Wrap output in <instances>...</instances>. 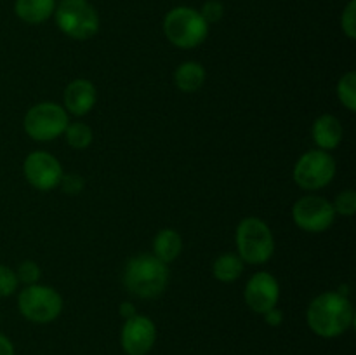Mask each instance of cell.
Instances as JSON below:
<instances>
[{
	"instance_id": "cell-9",
	"label": "cell",
	"mask_w": 356,
	"mask_h": 355,
	"mask_svg": "<svg viewBox=\"0 0 356 355\" xmlns=\"http://www.w3.org/2000/svg\"><path fill=\"white\" fill-rule=\"evenodd\" d=\"M292 218L294 223L305 232L320 233L325 232L336 218L334 205L327 198L316 197V195H306L301 197L292 207Z\"/></svg>"
},
{
	"instance_id": "cell-4",
	"label": "cell",
	"mask_w": 356,
	"mask_h": 355,
	"mask_svg": "<svg viewBox=\"0 0 356 355\" xmlns=\"http://www.w3.org/2000/svg\"><path fill=\"white\" fill-rule=\"evenodd\" d=\"M236 247L242 261L249 265H263L273 256V233L263 219L245 218L236 228Z\"/></svg>"
},
{
	"instance_id": "cell-8",
	"label": "cell",
	"mask_w": 356,
	"mask_h": 355,
	"mask_svg": "<svg viewBox=\"0 0 356 355\" xmlns=\"http://www.w3.org/2000/svg\"><path fill=\"white\" fill-rule=\"evenodd\" d=\"M336 176V160L325 150H312L298 160L294 180L305 190H318L327 187Z\"/></svg>"
},
{
	"instance_id": "cell-27",
	"label": "cell",
	"mask_w": 356,
	"mask_h": 355,
	"mask_svg": "<svg viewBox=\"0 0 356 355\" xmlns=\"http://www.w3.org/2000/svg\"><path fill=\"white\" fill-rule=\"evenodd\" d=\"M264 320H266V324H270V326L277 327L284 322V313H282V310H278L277 306H275V308L268 310V312L264 313Z\"/></svg>"
},
{
	"instance_id": "cell-29",
	"label": "cell",
	"mask_w": 356,
	"mask_h": 355,
	"mask_svg": "<svg viewBox=\"0 0 356 355\" xmlns=\"http://www.w3.org/2000/svg\"><path fill=\"white\" fill-rule=\"evenodd\" d=\"M120 315L125 317V319H131L132 315H136V308L131 303H122L120 305Z\"/></svg>"
},
{
	"instance_id": "cell-24",
	"label": "cell",
	"mask_w": 356,
	"mask_h": 355,
	"mask_svg": "<svg viewBox=\"0 0 356 355\" xmlns=\"http://www.w3.org/2000/svg\"><path fill=\"white\" fill-rule=\"evenodd\" d=\"M198 13L202 14V17H204L207 24L218 23L222 17V14H225V7H222L219 0H207L204 7H202V10H198Z\"/></svg>"
},
{
	"instance_id": "cell-11",
	"label": "cell",
	"mask_w": 356,
	"mask_h": 355,
	"mask_svg": "<svg viewBox=\"0 0 356 355\" xmlns=\"http://www.w3.org/2000/svg\"><path fill=\"white\" fill-rule=\"evenodd\" d=\"M156 340V327L152 319L145 315H132L125 319L122 327V348L127 355H146L153 348Z\"/></svg>"
},
{
	"instance_id": "cell-3",
	"label": "cell",
	"mask_w": 356,
	"mask_h": 355,
	"mask_svg": "<svg viewBox=\"0 0 356 355\" xmlns=\"http://www.w3.org/2000/svg\"><path fill=\"white\" fill-rule=\"evenodd\" d=\"M163 31L170 44L181 49H191L207 38L209 24L198 10L181 6L167 13L163 19Z\"/></svg>"
},
{
	"instance_id": "cell-7",
	"label": "cell",
	"mask_w": 356,
	"mask_h": 355,
	"mask_svg": "<svg viewBox=\"0 0 356 355\" xmlns=\"http://www.w3.org/2000/svg\"><path fill=\"white\" fill-rule=\"evenodd\" d=\"M68 127V113L56 103H38L24 117V131L31 139L51 141L59 138Z\"/></svg>"
},
{
	"instance_id": "cell-26",
	"label": "cell",
	"mask_w": 356,
	"mask_h": 355,
	"mask_svg": "<svg viewBox=\"0 0 356 355\" xmlns=\"http://www.w3.org/2000/svg\"><path fill=\"white\" fill-rule=\"evenodd\" d=\"M61 183H63V190L70 195L80 194L83 188V180L80 176H76V174H68V176H63Z\"/></svg>"
},
{
	"instance_id": "cell-19",
	"label": "cell",
	"mask_w": 356,
	"mask_h": 355,
	"mask_svg": "<svg viewBox=\"0 0 356 355\" xmlns=\"http://www.w3.org/2000/svg\"><path fill=\"white\" fill-rule=\"evenodd\" d=\"M66 139H68L70 146L76 150H83L92 143V131L87 124H82V122H75V124L66 127Z\"/></svg>"
},
{
	"instance_id": "cell-10",
	"label": "cell",
	"mask_w": 356,
	"mask_h": 355,
	"mask_svg": "<svg viewBox=\"0 0 356 355\" xmlns=\"http://www.w3.org/2000/svg\"><path fill=\"white\" fill-rule=\"evenodd\" d=\"M24 176L37 190L47 191L61 184L63 169L56 157L45 152H33L24 160Z\"/></svg>"
},
{
	"instance_id": "cell-18",
	"label": "cell",
	"mask_w": 356,
	"mask_h": 355,
	"mask_svg": "<svg viewBox=\"0 0 356 355\" xmlns=\"http://www.w3.org/2000/svg\"><path fill=\"white\" fill-rule=\"evenodd\" d=\"M243 261L236 254H222L212 265V274L221 282H233L242 275Z\"/></svg>"
},
{
	"instance_id": "cell-22",
	"label": "cell",
	"mask_w": 356,
	"mask_h": 355,
	"mask_svg": "<svg viewBox=\"0 0 356 355\" xmlns=\"http://www.w3.org/2000/svg\"><path fill=\"white\" fill-rule=\"evenodd\" d=\"M341 26H343V31L348 35V38L355 40L356 38V0H350L346 9L343 10V16H341Z\"/></svg>"
},
{
	"instance_id": "cell-15",
	"label": "cell",
	"mask_w": 356,
	"mask_h": 355,
	"mask_svg": "<svg viewBox=\"0 0 356 355\" xmlns=\"http://www.w3.org/2000/svg\"><path fill=\"white\" fill-rule=\"evenodd\" d=\"M16 16L28 24L47 21L56 10V0H16Z\"/></svg>"
},
{
	"instance_id": "cell-14",
	"label": "cell",
	"mask_w": 356,
	"mask_h": 355,
	"mask_svg": "<svg viewBox=\"0 0 356 355\" xmlns=\"http://www.w3.org/2000/svg\"><path fill=\"white\" fill-rule=\"evenodd\" d=\"M313 139L322 150H334L343 139V125L334 115H322L313 124Z\"/></svg>"
},
{
	"instance_id": "cell-25",
	"label": "cell",
	"mask_w": 356,
	"mask_h": 355,
	"mask_svg": "<svg viewBox=\"0 0 356 355\" xmlns=\"http://www.w3.org/2000/svg\"><path fill=\"white\" fill-rule=\"evenodd\" d=\"M16 275L17 281H23L24 284L31 285L40 278V268H38L37 263H33V261H23V263L19 265V268H17Z\"/></svg>"
},
{
	"instance_id": "cell-6",
	"label": "cell",
	"mask_w": 356,
	"mask_h": 355,
	"mask_svg": "<svg viewBox=\"0 0 356 355\" xmlns=\"http://www.w3.org/2000/svg\"><path fill=\"white\" fill-rule=\"evenodd\" d=\"M17 306L24 319L37 324L52 322L63 310V298L49 285L31 284L19 292Z\"/></svg>"
},
{
	"instance_id": "cell-1",
	"label": "cell",
	"mask_w": 356,
	"mask_h": 355,
	"mask_svg": "<svg viewBox=\"0 0 356 355\" xmlns=\"http://www.w3.org/2000/svg\"><path fill=\"white\" fill-rule=\"evenodd\" d=\"M353 324V306L343 292H323L308 306V326L322 338L341 336Z\"/></svg>"
},
{
	"instance_id": "cell-20",
	"label": "cell",
	"mask_w": 356,
	"mask_h": 355,
	"mask_svg": "<svg viewBox=\"0 0 356 355\" xmlns=\"http://www.w3.org/2000/svg\"><path fill=\"white\" fill-rule=\"evenodd\" d=\"M337 96L339 101L350 111L356 110V73L350 72L337 84Z\"/></svg>"
},
{
	"instance_id": "cell-16",
	"label": "cell",
	"mask_w": 356,
	"mask_h": 355,
	"mask_svg": "<svg viewBox=\"0 0 356 355\" xmlns=\"http://www.w3.org/2000/svg\"><path fill=\"white\" fill-rule=\"evenodd\" d=\"M174 82L183 93H195L200 89L205 82V70L200 63L186 61L177 66L174 73Z\"/></svg>"
},
{
	"instance_id": "cell-2",
	"label": "cell",
	"mask_w": 356,
	"mask_h": 355,
	"mask_svg": "<svg viewBox=\"0 0 356 355\" xmlns=\"http://www.w3.org/2000/svg\"><path fill=\"white\" fill-rule=\"evenodd\" d=\"M169 282L167 263L152 254H139L129 260L124 274V284L139 298H156L162 294Z\"/></svg>"
},
{
	"instance_id": "cell-5",
	"label": "cell",
	"mask_w": 356,
	"mask_h": 355,
	"mask_svg": "<svg viewBox=\"0 0 356 355\" xmlns=\"http://www.w3.org/2000/svg\"><path fill=\"white\" fill-rule=\"evenodd\" d=\"M54 13L59 30L70 38L87 40L99 30V16L87 0H61Z\"/></svg>"
},
{
	"instance_id": "cell-21",
	"label": "cell",
	"mask_w": 356,
	"mask_h": 355,
	"mask_svg": "<svg viewBox=\"0 0 356 355\" xmlns=\"http://www.w3.org/2000/svg\"><path fill=\"white\" fill-rule=\"evenodd\" d=\"M334 205V211L339 212L343 216H353L356 211V194L353 190H346L343 194L337 195L336 204Z\"/></svg>"
},
{
	"instance_id": "cell-17",
	"label": "cell",
	"mask_w": 356,
	"mask_h": 355,
	"mask_svg": "<svg viewBox=\"0 0 356 355\" xmlns=\"http://www.w3.org/2000/svg\"><path fill=\"white\" fill-rule=\"evenodd\" d=\"M181 249H183V240L176 230H160L159 235L155 237V242H153L155 258H159L163 263H170V261L176 260Z\"/></svg>"
},
{
	"instance_id": "cell-23",
	"label": "cell",
	"mask_w": 356,
	"mask_h": 355,
	"mask_svg": "<svg viewBox=\"0 0 356 355\" xmlns=\"http://www.w3.org/2000/svg\"><path fill=\"white\" fill-rule=\"evenodd\" d=\"M17 275L9 267L0 265V298L10 296L17 289Z\"/></svg>"
},
{
	"instance_id": "cell-13",
	"label": "cell",
	"mask_w": 356,
	"mask_h": 355,
	"mask_svg": "<svg viewBox=\"0 0 356 355\" xmlns=\"http://www.w3.org/2000/svg\"><path fill=\"white\" fill-rule=\"evenodd\" d=\"M63 97H65L66 110L80 117V115L89 113L94 104H96V87L89 80H73L65 89V96Z\"/></svg>"
},
{
	"instance_id": "cell-28",
	"label": "cell",
	"mask_w": 356,
	"mask_h": 355,
	"mask_svg": "<svg viewBox=\"0 0 356 355\" xmlns=\"http://www.w3.org/2000/svg\"><path fill=\"white\" fill-rule=\"evenodd\" d=\"M0 355H14V347L10 340L3 334H0Z\"/></svg>"
},
{
	"instance_id": "cell-12",
	"label": "cell",
	"mask_w": 356,
	"mask_h": 355,
	"mask_svg": "<svg viewBox=\"0 0 356 355\" xmlns=\"http://www.w3.org/2000/svg\"><path fill=\"white\" fill-rule=\"evenodd\" d=\"M280 298L277 278L268 271H257L245 285V303L256 313H266L275 308Z\"/></svg>"
}]
</instances>
